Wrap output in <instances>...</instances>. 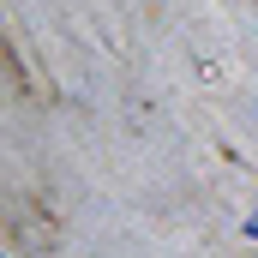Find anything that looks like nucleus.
<instances>
[{
  "label": "nucleus",
  "mask_w": 258,
  "mask_h": 258,
  "mask_svg": "<svg viewBox=\"0 0 258 258\" xmlns=\"http://www.w3.org/2000/svg\"><path fill=\"white\" fill-rule=\"evenodd\" d=\"M246 234H252V240H258V210H252V216H246Z\"/></svg>",
  "instance_id": "1"
}]
</instances>
